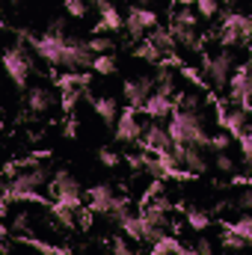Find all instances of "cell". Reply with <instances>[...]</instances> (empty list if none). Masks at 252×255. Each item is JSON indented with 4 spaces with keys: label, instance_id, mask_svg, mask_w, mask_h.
I'll list each match as a JSON object with an SVG mask.
<instances>
[{
    "label": "cell",
    "instance_id": "obj_6",
    "mask_svg": "<svg viewBox=\"0 0 252 255\" xmlns=\"http://www.w3.org/2000/svg\"><path fill=\"white\" fill-rule=\"evenodd\" d=\"M250 36H252V18L241 15V12L226 15L223 30H220L223 45H238V42H244V39H250Z\"/></svg>",
    "mask_w": 252,
    "mask_h": 255
},
{
    "label": "cell",
    "instance_id": "obj_30",
    "mask_svg": "<svg viewBox=\"0 0 252 255\" xmlns=\"http://www.w3.org/2000/svg\"><path fill=\"white\" fill-rule=\"evenodd\" d=\"M238 142H241L244 160H247V163H252V130H247V133H241V136H238Z\"/></svg>",
    "mask_w": 252,
    "mask_h": 255
},
{
    "label": "cell",
    "instance_id": "obj_16",
    "mask_svg": "<svg viewBox=\"0 0 252 255\" xmlns=\"http://www.w3.org/2000/svg\"><path fill=\"white\" fill-rule=\"evenodd\" d=\"M142 110L151 116V119H169L172 113H175V104H172V98L169 95H160V92H154L145 104H142Z\"/></svg>",
    "mask_w": 252,
    "mask_h": 255
},
{
    "label": "cell",
    "instance_id": "obj_22",
    "mask_svg": "<svg viewBox=\"0 0 252 255\" xmlns=\"http://www.w3.org/2000/svg\"><path fill=\"white\" fill-rule=\"evenodd\" d=\"M154 86H157V92H160V95H169V98H172V89H175V74H172L169 68H163V71L154 77Z\"/></svg>",
    "mask_w": 252,
    "mask_h": 255
},
{
    "label": "cell",
    "instance_id": "obj_36",
    "mask_svg": "<svg viewBox=\"0 0 252 255\" xmlns=\"http://www.w3.org/2000/svg\"><path fill=\"white\" fill-rule=\"evenodd\" d=\"M217 169H220V172H235V160H232L229 154H220V157H217Z\"/></svg>",
    "mask_w": 252,
    "mask_h": 255
},
{
    "label": "cell",
    "instance_id": "obj_35",
    "mask_svg": "<svg viewBox=\"0 0 252 255\" xmlns=\"http://www.w3.org/2000/svg\"><path fill=\"white\" fill-rule=\"evenodd\" d=\"M175 24H184V27H196V15H193L190 9H181V12L175 15Z\"/></svg>",
    "mask_w": 252,
    "mask_h": 255
},
{
    "label": "cell",
    "instance_id": "obj_23",
    "mask_svg": "<svg viewBox=\"0 0 252 255\" xmlns=\"http://www.w3.org/2000/svg\"><path fill=\"white\" fill-rule=\"evenodd\" d=\"M83 83H86V77L77 74V71H65L63 77H60V89H63V92H77Z\"/></svg>",
    "mask_w": 252,
    "mask_h": 255
},
{
    "label": "cell",
    "instance_id": "obj_28",
    "mask_svg": "<svg viewBox=\"0 0 252 255\" xmlns=\"http://www.w3.org/2000/svg\"><path fill=\"white\" fill-rule=\"evenodd\" d=\"M151 42H154V45H157L160 51H169V48L175 45V36H172V33H166V30H154Z\"/></svg>",
    "mask_w": 252,
    "mask_h": 255
},
{
    "label": "cell",
    "instance_id": "obj_15",
    "mask_svg": "<svg viewBox=\"0 0 252 255\" xmlns=\"http://www.w3.org/2000/svg\"><path fill=\"white\" fill-rule=\"evenodd\" d=\"M247 113H250V110H244V107L220 110V125L226 128V133L241 136V133H247V130H250V125H247Z\"/></svg>",
    "mask_w": 252,
    "mask_h": 255
},
{
    "label": "cell",
    "instance_id": "obj_42",
    "mask_svg": "<svg viewBox=\"0 0 252 255\" xmlns=\"http://www.w3.org/2000/svg\"><path fill=\"white\" fill-rule=\"evenodd\" d=\"M226 3H235V0H226Z\"/></svg>",
    "mask_w": 252,
    "mask_h": 255
},
{
    "label": "cell",
    "instance_id": "obj_33",
    "mask_svg": "<svg viewBox=\"0 0 252 255\" xmlns=\"http://www.w3.org/2000/svg\"><path fill=\"white\" fill-rule=\"evenodd\" d=\"M196 6H199V12L205 18H214L217 15V0H196Z\"/></svg>",
    "mask_w": 252,
    "mask_h": 255
},
{
    "label": "cell",
    "instance_id": "obj_13",
    "mask_svg": "<svg viewBox=\"0 0 252 255\" xmlns=\"http://www.w3.org/2000/svg\"><path fill=\"white\" fill-rule=\"evenodd\" d=\"M116 139L119 142H136V139H142V125L136 122L133 107L119 116V122H116Z\"/></svg>",
    "mask_w": 252,
    "mask_h": 255
},
{
    "label": "cell",
    "instance_id": "obj_27",
    "mask_svg": "<svg viewBox=\"0 0 252 255\" xmlns=\"http://www.w3.org/2000/svg\"><path fill=\"white\" fill-rule=\"evenodd\" d=\"M136 57H142V60H160V57H166L154 42H142L139 48H136Z\"/></svg>",
    "mask_w": 252,
    "mask_h": 255
},
{
    "label": "cell",
    "instance_id": "obj_21",
    "mask_svg": "<svg viewBox=\"0 0 252 255\" xmlns=\"http://www.w3.org/2000/svg\"><path fill=\"white\" fill-rule=\"evenodd\" d=\"M181 250H184V247H178L175 238H166V235H163V238L151 247V255H178Z\"/></svg>",
    "mask_w": 252,
    "mask_h": 255
},
{
    "label": "cell",
    "instance_id": "obj_43",
    "mask_svg": "<svg viewBox=\"0 0 252 255\" xmlns=\"http://www.w3.org/2000/svg\"><path fill=\"white\" fill-rule=\"evenodd\" d=\"M250 113H252V107H250Z\"/></svg>",
    "mask_w": 252,
    "mask_h": 255
},
{
    "label": "cell",
    "instance_id": "obj_3",
    "mask_svg": "<svg viewBox=\"0 0 252 255\" xmlns=\"http://www.w3.org/2000/svg\"><path fill=\"white\" fill-rule=\"evenodd\" d=\"M27 42H30V48L36 51V57H42L45 63H51V65H60V63H63L65 45H68V39L63 36V24H57V27H54V33H45V36H30Z\"/></svg>",
    "mask_w": 252,
    "mask_h": 255
},
{
    "label": "cell",
    "instance_id": "obj_18",
    "mask_svg": "<svg viewBox=\"0 0 252 255\" xmlns=\"http://www.w3.org/2000/svg\"><path fill=\"white\" fill-rule=\"evenodd\" d=\"M169 33H172L175 42L184 45V48H196V45H199V39H196V27H184V24H175V21H172Z\"/></svg>",
    "mask_w": 252,
    "mask_h": 255
},
{
    "label": "cell",
    "instance_id": "obj_31",
    "mask_svg": "<svg viewBox=\"0 0 252 255\" xmlns=\"http://www.w3.org/2000/svg\"><path fill=\"white\" fill-rule=\"evenodd\" d=\"M229 142H232V133H217V136H211V148H217V151H226L229 148Z\"/></svg>",
    "mask_w": 252,
    "mask_h": 255
},
{
    "label": "cell",
    "instance_id": "obj_1",
    "mask_svg": "<svg viewBox=\"0 0 252 255\" xmlns=\"http://www.w3.org/2000/svg\"><path fill=\"white\" fill-rule=\"evenodd\" d=\"M166 128H169L172 142H178V145H196V148H202V145L211 142V136L205 133L202 119H199L196 110H184V107H178V110L169 116V125Z\"/></svg>",
    "mask_w": 252,
    "mask_h": 255
},
{
    "label": "cell",
    "instance_id": "obj_4",
    "mask_svg": "<svg viewBox=\"0 0 252 255\" xmlns=\"http://www.w3.org/2000/svg\"><path fill=\"white\" fill-rule=\"evenodd\" d=\"M89 211L92 214H104V217H113V220H122L127 214L125 208V199H119L113 187L107 184H98L89 190Z\"/></svg>",
    "mask_w": 252,
    "mask_h": 255
},
{
    "label": "cell",
    "instance_id": "obj_9",
    "mask_svg": "<svg viewBox=\"0 0 252 255\" xmlns=\"http://www.w3.org/2000/svg\"><path fill=\"white\" fill-rule=\"evenodd\" d=\"M3 65H6V71H9V77H12V83H15L18 89H24V86H27V77H30V63H27L24 51L9 48V51H6V57H3Z\"/></svg>",
    "mask_w": 252,
    "mask_h": 255
},
{
    "label": "cell",
    "instance_id": "obj_26",
    "mask_svg": "<svg viewBox=\"0 0 252 255\" xmlns=\"http://www.w3.org/2000/svg\"><path fill=\"white\" fill-rule=\"evenodd\" d=\"M86 48H89V51H92V54L98 57V54H110V48H113V42H110L107 36H92Z\"/></svg>",
    "mask_w": 252,
    "mask_h": 255
},
{
    "label": "cell",
    "instance_id": "obj_14",
    "mask_svg": "<svg viewBox=\"0 0 252 255\" xmlns=\"http://www.w3.org/2000/svg\"><path fill=\"white\" fill-rule=\"evenodd\" d=\"M3 255H51V247H45V244H39V241H27V238L12 241V238L6 235Z\"/></svg>",
    "mask_w": 252,
    "mask_h": 255
},
{
    "label": "cell",
    "instance_id": "obj_2",
    "mask_svg": "<svg viewBox=\"0 0 252 255\" xmlns=\"http://www.w3.org/2000/svg\"><path fill=\"white\" fill-rule=\"evenodd\" d=\"M51 178H54V175H51L42 163H36V160H21V163H15V166L6 169V190H36L39 193V187H45Z\"/></svg>",
    "mask_w": 252,
    "mask_h": 255
},
{
    "label": "cell",
    "instance_id": "obj_29",
    "mask_svg": "<svg viewBox=\"0 0 252 255\" xmlns=\"http://www.w3.org/2000/svg\"><path fill=\"white\" fill-rule=\"evenodd\" d=\"M178 255H214V244H211V241H199L196 247H190V250H181Z\"/></svg>",
    "mask_w": 252,
    "mask_h": 255
},
{
    "label": "cell",
    "instance_id": "obj_7",
    "mask_svg": "<svg viewBox=\"0 0 252 255\" xmlns=\"http://www.w3.org/2000/svg\"><path fill=\"white\" fill-rule=\"evenodd\" d=\"M202 71H205V80H208V83H214V86H223V83H229V77H232V57H229V54L205 57Z\"/></svg>",
    "mask_w": 252,
    "mask_h": 255
},
{
    "label": "cell",
    "instance_id": "obj_20",
    "mask_svg": "<svg viewBox=\"0 0 252 255\" xmlns=\"http://www.w3.org/2000/svg\"><path fill=\"white\" fill-rule=\"evenodd\" d=\"M229 232H232L235 238L247 241V244L252 247V214H247V217H241L238 223H232V226H229Z\"/></svg>",
    "mask_w": 252,
    "mask_h": 255
},
{
    "label": "cell",
    "instance_id": "obj_40",
    "mask_svg": "<svg viewBox=\"0 0 252 255\" xmlns=\"http://www.w3.org/2000/svg\"><path fill=\"white\" fill-rule=\"evenodd\" d=\"M247 68H250V71H252V51H250V63H247Z\"/></svg>",
    "mask_w": 252,
    "mask_h": 255
},
{
    "label": "cell",
    "instance_id": "obj_34",
    "mask_svg": "<svg viewBox=\"0 0 252 255\" xmlns=\"http://www.w3.org/2000/svg\"><path fill=\"white\" fill-rule=\"evenodd\" d=\"M110 255H133V250L127 247V241H119V238H116V241L110 244Z\"/></svg>",
    "mask_w": 252,
    "mask_h": 255
},
{
    "label": "cell",
    "instance_id": "obj_5",
    "mask_svg": "<svg viewBox=\"0 0 252 255\" xmlns=\"http://www.w3.org/2000/svg\"><path fill=\"white\" fill-rule=\"evenodd\" d=\"M51 193H54V202H60L65 208H80V184L74 181V175L71 172H54V178H51Z\"/></svg>",
    "mask_w": 252,
    "mask_h": 255
},
{
    "label": "cell",
    "instance_id": "obj_32",
    "mask_svg": "<svg viewBox=\"0 0 252 255\" xmlns=\"http://www.w3.org/2000/svg\"><path fill=\"white\" fill-rule=\"evenodd\" d=\"M65 9H68V15L80 18V15H86V0H65Z\"/></svg>",
    "mask_w": 252,
    "mask_h": 255
},
{
    "label": "cell",
    "instance_id": "obj_38",
    "mask_svg": "<svg viewBox=\"0 0 252 255\" xmlns=\"http://www.w3.org/2000/svg\"><path fill=\"white\" fill-rule=\"evenodd\" d=\"M51 255H74V253H71V247H65V244H57V247H51Z\"/></svg>",
    "mask_w": 252,
    "mask_h": 255
},
{
    "label": "cell",
    "instance_id": "obj_10",
    "mask_svg": "<svg viewBox=\"0 0 252 255\" xmlns=\"http://www.w3.org/2000/svg\"><path fill=\"white\" fill-rule=\"evenodd\" d=\"M154 95V77H133L125 83V101L136 110Z\"/></svg>",
    "mask_w": 252,
    "mask_h": 255
},
{
    "label": "cell",
    "instance_id": "obj_25",
    "mask_svg": "<svg viewBox=\"0 0 252 255\" xmlns=\"http://www.w3.org/2000/svg\"><path fill=\"white\" fill-rule=\"evenodd\" d=\"M187 226L196 229V232H202V229L211 226V217H208L205 211H187Z\"/></svg>",
    "mask_w": 252,
    "mask_h": 255
},
{
    "label": "cell",
    "instance_id": "obj_11",
    "mask_svg": "<svg viewBox=\"0 0 252 255\" xmlns=\"http://www.w3.org/2000/svg\"><path fill=\"white\" fill-rule=\"evenodd\" d=\"M154 24H157V15H154L151 9H142V6H133L125 18V27L133 39H139V36H142L145 30H151Z\"/></svg>",
    "mask_w": 252,
    "mask_h": 255
},
{
    "label": "cell",
    "instance_id": "obj_24",
    "mask_svg": "<svg viewBox=\"0 0 252 255\" xmlns=\"http://www.w3.org/2000/svg\"><path fill=\"white\" fill-rule=\"evenodd\" d=\"M92 71H95V74H113V71H116V60H113L110 54H98L95 63H92Z\"/></svg>",
    "mask_w": 252,
    "mask_h": 255
},
{
    "label": "cell",
    "instance_id": "obj_17",
    "mask_svg": "<svg viewBox=\"0 0 252 255\" xmlns=\"http://www.w3.org/2000/svg\"><path fill=\"white\" fill-rule=\"evenodd\" d=\"M98 6H101V15H104V21L98 24V33L101 30H119L125 21H122V15H119V9L110 3V0H98Z\"/></svg>",
    "mask_w": 252,
    "mask_h": 255
},
{
    "label": "cell",
    "instance_id": "obj_8",
    "mask_svg": "<svg viewBox=\"0 0 252 255\" xmlns=\"http://www.w3.org/2000/svg\"><path fill=\"white\" fill-rule=\"evenodd\" d=\"M175 142H172V136H169V128L166 125H145L142 128V148L145 151H151V154H160V151H169Z\"/></svg>",
    "mask_w": 252,
    "mask_h": 255
},
{
    "label": "cell",
    "instance_id": "obj_19",
    "mask_svg": "<svg viewBox=\"0 0 252 255\" xmlns=\"http://www.w3.org/2000/svg\"><path fill=\"white\" fill-rule=\"evenodd\" d=\"M92 107H95V113H98L107 125H113V122L119 119V107H116V101H113V98H98Z\"/></svg>",
    "mask_w": 252,
    "mask_h": 255
},
{
    "label": "cell",
    "instance_id": "obj_41",
    "mask_svg": "<svg viewBox=\"0 0 252 255\" xmlns=\"http://www.w3.org/2000/svg\"><path fill=\"white\" fill-rule=\"evenodd\" d=\"M181 3H196V0H181Z\"/></svg>",
    "mask_w": 252,
    "mask_h": 255
},
{
    "label": "cell",
    "instance_id": "obj_39",
    "mask_svg": "<svg viewBox=\"0 0 252 255\" xmlns=\"http://www.w3.org/2000/svg\"><path fill=\"white\" fill-rule=\"evenodd\" d=\"M241 205H244V208H252V193H247V196L241 199Z\"/></svg>",
    "mask_w": 252,
    "mask_h": 255
},
{
    "label": "cell",
    "instance_id": "obj_37",
    "mask_svg": "<svg viewBox=\"0 0 252 255\" xmlns=\"http://www.w3.org/2000/svg\"><path fill=\"white\" fill-rule=\"evenodd\" d=\"M101 163H104V166H119V154L110 151V148H104V151H101Z\"/></svg>",
    "mask_w": 252,
    "mask_h": 255
},
{
    "label": "cell",
    "instance_id": "obj_12",
    "mask_svg": "<svg viewBox=\"0 0 252 255\" xmlns=\"http://www.w3.org/2000/svg\"><path fill=\"white\" fill-rule=\"evenodd\" d=\"M57 104H60L57 92H51L45 86H36L27 92V110H33V113H54Z\"/></svg>",
    "mask_w": 252,
    "mask_h": 255
}]
</instances>
